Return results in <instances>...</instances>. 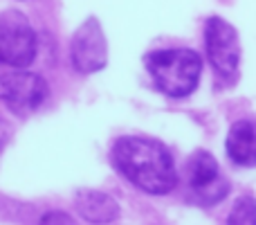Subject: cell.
Returning <instances> with one entry per match:
<instances>
[{
  "instance_id": "cell-1",
  "label": "cell",
  "mask_w": 256,
  "mask_h": 225,
  "mask_svg": "<svg viewBox=\"0 0 256 225\" xmlns=\"http://www.w3.org/2000/svg\"><path fill=\"white\" fill-rule=\"evenodd\" d=\"M110 160L128 182L146 194L162 196L178 185L171 153L148 137H120L112 144Z\"/></svg>"
},
{
  "instance_id": "cell-2",
  "label": "cell",
  "mask_w": 256,
  "mask_h": 225,
  "mask_svg": "<svg viewBox=\"0 0 256 225\" xmlns=\"http://www.w3.org/2000/svg\"><path fill=\"white\" fill-rule=\"evenodd\" d=\"M144 66L155 88L166 97H189L198 88L202 75V59L196 50L171 48L155 50L144 57Z\"/></svg>"
},
{
  "instance_id": "cell-3",
  "label": "cell",
  "mask_w": 256,
  "mask_h": 225,
  "mask_svg": "<svg viewBox=\"0 0 256 225\" xmlns=\"http://www.w3.org/2000/svg\"><path fill=\"white\" fill-rule=\"evenodd\" d=\"M204 48L209 63L225 84H234L240 66V41L227 21L212 16L204 25Z\"/></svg>"
},
{
  "instance_id": "cell-4",
  "label": "cell",
  "mask_w": 256,
  "mask_h": 225,
  "mask_svg": "<svg viewBox=\"0 0 256 225\" xmlns=\"http://www.w3.org/2000/svg\"><path fill=\"white\" fill-rule=\"evenodd\" d=\"M50 86L36 72L18 68L14 72L0 75V102L16 115H32L45 104Z\"/></svg>"
},
{
  "instance_id": "cell-5",
  "label": "cell",
  "mask_w": 256,
  "mask_h": 225,
  "mask_svg": "<svg viewBox=\"0 0 256 225\" xmlns=\"http://www.w3.org/2000/svg\"><path fill=\"white\" fill-rule=\"evenodd\" d=\"M36 59V34L20 12L0 14V63L27 68Z\"/></svg>"
},
{
  "instance_id": "cell-6",
  "label": "cell",
  "mask_w": 256,
  "mask_h": 225,
  "mask_svg": "<svg viewBox=\"0 0 256 225\" xmlns=\"http://www.w3.org/2000/svg\"><path fill=\"white\" fill-rule=\"evenodd\" d=\"M186 185L194 200L202 207H212L225 200L230 194V182L218 169V162L207 151H196L186 164Z\"/></svg>"
},
{
  "instance_id": "cell-7",
  "label": "cell",
  "mask_w": 256,
  "mask_h": 225,
  "mask_svg": "<svg viewBox=\"0 0 256 225\" xmlns=\"http://www.w3.org/2000/svg\"><path fill=\"white\" fill-rule=\"evenodd\" d=\"M72 66L81 75H92L106 68L108 63V43L104 36L102 23L97 18H88L79 30L74 32L70 43Z\"/></svg>"
},
{
  "instance_id": "cell-8",
  "label": "cell",
  "mask_w": 256,
  "mask_h": 225,
  "mask_svg": "<svg viewBox=\"0 0 256 225\" xmlns=\"http://www.w3.org/2000/svg\"><path fill=\"white\" fill-rule=\"evenodd\" d=\"M76 212L88 223H112L120 218V205L104 191H76Z\"/></svg>"
},
{
  "instance_id": "cell-9",
  "label": "cell",
  "mask_w": 256,
  "mask_h": 225,
  "mask_svg": "<svg viewBox=\"0 0 256 225\" xmlns=\"http://www.w3.org/2000/svg\"><path fill=\"white\" fill-rule=\"evenodd\" d=\"M225 149L232 162L240 164V167H252L256 160V140H254V124L250 119H240L230 128Z\"/></svg>"
},
{
  "instance_id": "cell-10",
  "label": "cell",
  "mask_w": 256,
  "mask_h": 225,
  "mask_svg": "<svg viewBox=\"0 0 256 225\" xmlns=\"http://www.w3.org/2000/svg\"><path fill=\"white\" fill-rule=\"evenodd\" d=\"M254 216H256V205H254V198L252 196H243V198H238V203L234 205V209H232L230 218H227V223H240V225H252L254 223Z\"/></svg>"
},
{
  "instance_id": "cell-11",
  "label": "cell",
  "mask_w": 256,
  "mask_h": 225,
  "mask_svg": "<svg viewBox=\"0 0 256 225\" xmlns=\"http://www.w3.org/2000/svg\"><path fill=\"white\" fill-rule=\"evenodd\" d=\"M12 135H14L12 124L4 122V119L0 117V155H2V151L7 149V144L12 142Z\"/></svg>"
},
{
  "instance_id": "cell-12",
  "label": "cell",
  "mask_w": 256,
  "mask_h": 225,
  "mask_svg": "<svg viewBox=\"0 0 256 225\" xmlns=\"http://www.w3.org/2000/svg\"><path fill=\"white\" fill-rule=\"evenodd\" d=\"M40 223H74V218H70L66 212H50L40 216Z\"/></svg>"
}]
</instances>
